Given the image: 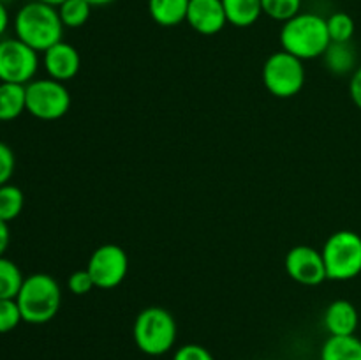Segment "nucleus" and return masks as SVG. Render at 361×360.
<instances>
[{
  "label": "nucleus",
  "instance_id": "423d86ee",
  "mask_svg": "<svg viewBox=\"0 0 361 360\" xmlns=\"http://www.w3.org/2000/svg\"><path fill=\"white\" fill-rule=\"evenodd\" d=\"M263 83L275 97H295L305 85L303 60L284 49L271 53L263 66Z\"/></svg>",
  "mask_w": 361,
  "mask_h": 360
},
{
  "label": "nucleus",
  "instance_id": "393cba45",
  "mask_svg": "<svg viewBox=\"0 0 361 360\" xmlns=\"http://www.w3.org/2000/svg\"><path fill=\"white\" fill-rule=\"evenodd\" d=\"M67 286H69L71 293H74V295L78 296L87 295V293H90L92 289L95 288L94 279L88 274L87 268H85V270L73 272V274L69 275V279H67Z\"/></svg>",
  "mask_w": 361,
  "mask_h": 360
},
{
  "label": "nucleus",
  "instance_id": "c756f323",
  "mask_svg": "<svg viewBox=\"0 0 361 360\" xmlns=\"http://www.w3.org/2000/svg\"><path fill=\"white\" fill-rule=\"evenodd\" d=\"M7 27H9V13H7L6 4L0 0V37H2L4 32L7 30Z\"/></svg>",
  "mask_w": 361,
  "mask_h": 360
},
{
  "label": "nucleus",
  "instance_id": "5701e85b",
  "mask_svg": "<svg viewBox=\"0 0 361 360\" xmlns=\"http://www.w3.org/2000/svg\"><path fill=\"white\" fill-rule=\"evenodd\" d=\"M331 42H351L355 35V20L348 13H334L326 18Z\"/></svg>",
  "mask_w": 361,
  "mask_h": 360
},
{
  "label": "nucleus",
  "instance_id": "a878e982",
  "mask_svg": "<svg viewBox=\"0 0 361 360\" xmlns=\"http://www.w3.org/2000/svg\"><path fill=\"white\" fill-rule=\"evenodd\" d=\"M173 360H215V359L214 355L204 348V346L190 342V344H183L182 348L176 349Z\"/></svg>",
  "mask_w": 361,
  "mask_h": 360
},
{
  "label": "nucleus",
  "instance_id": "b1692460",
  "mask_svg": "<svg viewBox=\"0 0 361 360\" xmlns=\"http://www.w3.org/2000/svg\"><path fill=\"white\" fill-rule=\"evenodd\" d=\"M23 321L21 311L18 307L16 299H4L0 300V334L14 330Z\"/></svg>",
  "mask_w": 361,
  "mask_h": 360
},
{
  "label": "nucleus",
  "instance_id": "f257e3e1",
  "mask_svg": "<svg viewBox=\"0 0 361 360\" xmlns=\"http://www.w3.org/2000/svg\"><path fill=\"white\" fill-rule=\"evenodd\" d=\"M63 28L59 9L39 0L25 4L14 16L16 37L37 53H44L62 41Z\"/></svg>",
  "mask_w": 361,
  "mask_h": 360
},
{
  "label": "nucleus",
  "instance_id": "c85d7f7f",
  "mask_svg": "<svg viewBox=\"0 0 361 360\" xmlns=\"http://www.w3.org/2000/svg\"><path fill=\"white\" fill-rule=\"evenodd\" d=\"M9 240H11L9 226H7L6 221L0 219V256H4V253H6L7 246H9Z\"/></svg>",
  "mask_w": 361,
  "mask_h": 360
},
{
  "label": "nucleus",
  "instance_id": "412c9836",
  "mask_svg": "<svg viewBox=\"0 0 361 360\" xmlns=\"http://www.w3.org/2000/svg\"><path fill=\"white\" fill-rule=\"evenodd\" d=\"M63 27L80 28L88 21L92 13V6L87 0H66L60 7H56Z\"/></svg>",
  "mask_w": 361,
  "mask_h": 360
},
{
  "label": "nucleus",
  "instance_id": "6e6552de",
  "mask_svg": "<svg viewBox=\"0 0 361 360\" xmlns=\"http://www.w3.org/2000/svg\"><path fill=\"white\" fill-rule=\"evenodd\" d=\"M37 67V52L23 41L18 37L0 41V81L28 85L34 80Z\"/></svg>",
  "mask_w": 361,
  "mask_h": 360
},
{
  "label": "nucleus",
  "instance_id": "6ab92c4d",
  "mask_svg": "<svg viewBox=\"0 0 361 360\" xmlns=\"http://www.w3.org/2000/svg\"><path fill=\"white\" fill-rule=\"evenodd\" d=\"M25 277L14 261L0 256V300L16 299Z\"/></svg>",
  "mask_w": 361,
  "mask_h": 360
},
{
  "label": "nucleus",
  "instance_id": "7ed1b4c3",
  "mask_svg": "<svg viewBox=\"0 0 361 360\" xmlns=\"http://www.w3.org/2000/svg\"><path fill=\"white\" fill-rule=\"evenodd\" d=\"M23 321L42 325L56 316L62 304V292L55 277L49 274H32L25 277L16 296Z\"/></svg>",
  "mask_w": 361,
  "mask_h": 360
},
{
  "label": "nucleus",
  "instance_id": "4be33fe9",
  "mask_svg": "<svg viewBox=\"0 0 361 360\" xmlns=\"http://www.w3.org/2000/svg\"><path fill=\"white\" fill-rule=\"evenodd\" d=\"M261 6H263V14H267L271 20L286 23L300 14L302 0H261Z\"/></svg>",
  "mask_w": 361,
  "mask_h": 360
},
{
  "label": "nucleus",
  "instance_id": "2eb2a0df",
  "mask_svg": "<svg viewBox=\"0 0 361 360\" xmlns=\"http://www.w3.org/2000/svg\"><path fill=\"white\" fill-rule=\"evenodd\" d=\"M228 23L233 27H252L263 14L261 0H222Z\"/></svg>",
  "mask_w": 361,
  "mask_h": 360
},
{
  "label": "nucleus",
  "instance_id": "bb28decb",
  "mask_svg": "<svg viewBox=\"0 0 361 360\" xmlns=\"http://www.w3.org/2000/svg\"><path fill=\"white\" fill-rule=\"evenodd\" d=\"M14 164H16V161H14V154L11 147L0 141V186L9 184L11 176L14 173Z\"/></svg>",
  "mask_w": 361,
  "mask_h": 360
},
{
  "label": "nucleus",
  "instance_id": "aec40b11",
  "mask_svg": "<svg viewBox=\"0 0 361 360\" xmlns=\"http://www.w3.org/2000/svg\"><path fill=\"white\" fill-rule=\"evenodd\" d=\"M25 196L23 191L13 184L0 186V219L6 222L13 221L23 210Z\"/></svg>",
  "mask_w": 361,
  "mask_h": 360
},
{
  "label": "nucleus",
  "instance_id": "1a4fd4ad",
  "mask_svg": "<svg viewBox=\"0 0 361 360\" xmlns=\"http://www.w3.org/2000/svg\"><path fill=\"white\" fill-rule=\"evenodd\" d=\"M88 274L94 279L95 288L113 289L120 286L129 270L127 253L116 244H104L92 253L87 265Z\"/></svg>",
  "mask_w": 361,
  "mask_h": 360
},
{
  "label": "nucleus",
  "instance_id": "2f4dec72",
  "mask_svg": "<svg viewBox=\"0 0 361 360\" xmlns=\"http://www.w3.org/2000/svg\"><path fill=\"white\" fill-rule=\"evenodd\" d=\"M39 2L48 4V6H51V7H60L63 2H66V0H39Z\"/></svg>",
  "mask_w": 361,
  "mask_h": 360
},
{
  "label": "nucleus",
  "instance_id": "0eeeda50",
  "mask_svg": "<svg viewBox=\"0 0 361 360\" xmlns=\"http://www.w3.org/2000/svg\"><path fill=\"white\" fill-rule=\"evenodd\" d=\"M27 90V112L39 120H59L71 108V94L62 81L32 80L25 85Z\"/></svg>",
  "mask_w": 361,
  "mask_h": 360
},
{
  "label": "nucleus",
  "instance_id": "9d476101",
  "mask_svg": "<svg viewBox=\"0 0 361 360\" xmlns=\"http://www.w3.org/2000/svg\"><path fill=\"white\" fill-rule=\"evenodd\" d=\"M286 272L303 286H319L328 279L321 251L310 246H295L286 254Z\"/></svg>",
  "mask_w": 361,
  "mask_h": 360
},
{
  "label": "nucleus",
  "instance_id": "f3484780",
  "mask_svg": "<svg viewBox=\"0 0 361 360\" xmlns=\"http://www.w3.org/2000/svg\"><path fill=\"white\" fill-rule=\"evenodd\" d=\"M27 112L25 85L0 83V122H9Z\"/></svg>",
  "mask_w": 361,
  "mask_h": 360
},
{
  "label": "nucleus",
  "instance_id": "7c9ffc66",
  "mask_svg": "<svg viewBox=\"0 0 361 360\" xmlns=\"http://www.w3.org/2000/svg\"><path fill=\"white\" fill-rule=\"evenodd\" d=\"M88 4H90L92 7L97 6V7H102V6H109V4H113L115 0H87Z\"/></svg>",
  "mask_w": 361,
  "mask_h": 360
},
{
  "label": "nucleus",
  "instance_id": "cd10ccee",
  "mask_svg": "<svg viewBox=\"0 0 361 360\" xmlns=\"http://www.w3.org/2000/svg\"><path fill=\"white\" fill-rule=\"evenodd\" d=\"M349 95L353 102L361 109V66L353 73L351 81H349Z\"/></svg>",
  "mask_w": 361,
  "mask_h": 360
},
{
  "label": "nucleus",
  "instance_id": "ddd939ff",
  "mask_svg": "<svg viewBox=\"0 0 361 360\" xmlns=\"http://www.w3.org/2000/svg\"><path fill=\"white\" fill-rule=\"evenodd\" d=\"M323 323L330 335H353L360 323L358 309L349 300H334L324 311Z\"/></svg>",
  "mask_w": 361,
  "mask_h": 360
},
{
  "label": "nucleus",
  "instance_id": "9b49d317",
  "mask_svg": "<svg viewBox=\"0 0 361 360\" xmlns=\"http://www.w3.org/2000/svg\"><path fill=\"white\" fill-rule=\"evenodd\" d=\"M185 21L201 35H215L228 25L222 0H190Z\"/></svg>",
  "mask_w": 361,
  "mask_h": 360
},
{
  "label": "nucleus",
  "instance_id": "39448f33",
  "mask_svg": "<svg viewBox=\"0 0 361 360\" xmlns=\"http://www.w3.org/2000/svg\"><path fill=\"white\" fill-rule=\"evenodd\" d=\"M321 254L331 281H351L361 274V236L356 232L341 229L331 233Z\"/></svg>",
  "mask_w": 361,
  "mask_h": 360
},
{
  "label": "nucleus",
  "instance_id": "dca6fc26",
  "mask_svg": "<svg viewBox=\"0 0 361 360\" xmlns=\"http://www.w3.org/2000/svg\"><path fill=\"white\" fill-rule=\"evenodd\" d=\"M321 360H361V339L353 335H330L321 348Z\"/></svg>",
  "mask_w": 361,
  "mask_h": 360
},
{
  "label": "nucleus",
  "instance_id": "a211bd4d",
  "mask_svg": "<svg viewBox=\"0 0 361 360\" xmlns=\"http://www.w3.org/2000/svg\"><path fill=\"white\" fill-rule=\"evenodd\" d=\"M323 56L328 71L337 76H344V74L355 73L358 69L355 48L349 42H331Z\"/></svg>",
  "mask_w": 361,
  "mask_h": 360
},
{
  "label": "nucleus",
  "instance_id": "4468645a",
  "mask_svg": "<svg viewBox=\"0 0 361 360\" xmlns=\"http://www.w3.org/2000/svg\"><path fill=\"white\" fill-rule=\"evenodd\" d=\"M190 0H148L150 18L161 27H176L185 21Z\"/></svg>",
  "mask_w": 361,
  "mask_h": 360
},
{
  "label": "nucleus",
  "instance_id": "f8f14e48",
  "mask_svg": "<svg viewBox=\"0 0 361 360\" xmlns=\"http://www.w3.org/2000/svg\"><path fill=\"white\" fill-rule=\"evenodd\" d=\"M42 64H44L46 73L49 74L51 80L63 83V81L73 80L80 73L81 56L73 44L60 41L49 49H46Z\"/></svg>",
  "mask_w": 361,
  "mask_h": 360
},
{
  "label": "nucleus",
  "instance_id": "f03ea898",
  "mask_svg": "<svg viewBox=\"0 0 361 360\" xmlns=\"http://www.w3.org/2000/svg\"><path fill=\"white\" fill-rule=\"evenodd\" d=\"M282 49L300 60H312L323 56L331 44L328 25L316 13H300L286 21L281 28Z\"/></svg>",
  "mask_w": 361,
  "mask_h": 360
},
{
  "label": "nucleus",
  "instance_id": "20e7f679",
  "mask_svg": "<svg viewBox=\"0 0 361 360\" xmlns=\"http://www.w3.org/2000/svg\"><path fill=\"white\" fill-rule=\"evenodd\" d=\"M133 337L137 348L147 355H164L176 341L175 318L161 306L145 307L134 320Z\"/></svg>",
  "mask_w": 361,
  "mask_h": 360
}]
</instances>
